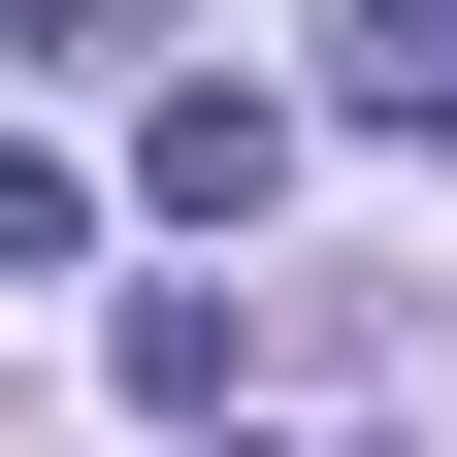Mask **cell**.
<instances>
[{
    "label": "cell",
    "mask_w": 457,
    "mask_h": 457,
    "mask_svg": "<svg viewBox=\"0 0 457 457\" xmlns=\"http://www.w3.org/2000/svg\"><path fill=\"white\" fill-rule=\"evenodd\" d=\"M131 196H163V228H262V196H295V98H228V66H196V98L131 131Z\"/></svg>",
    "instance_id": "cell-1"
},
{
    "label": "cell",
    "mask_w": 457,
    "mask_h": 457,
    "mask_svg": "<svg viewBox=\"0 0 457 457\" xmlns=\"http://www.w3.org/2000/svg\"><path fill=\"white\" fill-rule=\"evenodd\" d=\"M327 98L360 131H457V0H327Z\"/></svg>",
    "instance_id": "cell-2"
},
{
    "label": "cell",
    "mask_w": 457,
    "mask_h": 457,
    "mask_svg": "<svg viewBox=\"0 0 457 457\" xmlns=\"http://www.w3.org/2000/svg\"><path fill=\"white\" fill-rule=\"evenodd\" d=\"M33 262H98V196H66L33 131H0V295H33Z\"/></svg>",
    "instance_id": "cell-3"
}]
</instances>
